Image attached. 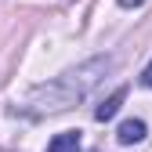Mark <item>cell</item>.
I'll use <instances>...</instances> for the list:
<instances>
[{
	"label": "cell",
	"instance_id": "obj_5",
	"mask_svg": "<svg viewBox=\"0 0 152 152\" xmlns=\"http://www.w3.org/2000/svg\"><path fill=\"white\" fill-rule=\"evenodd\" d=\"M141 87H148V91H152V62L141 69Z\"/></svg>",
	"mask_w": 152,
	"mask_h": 152
},
{
	"label": "cell",
	"instance_id": "obj_2",
	"mask_svg": "<svg viewBox=\"0 0 152 152\" xmlns=\"http://www.w3.org/2000/svg\"><path fill=\"white\" fill-rule=\"evenodd\" d=\"M145 134H148L145 120H123L120 130H116V141L120 145H138V141H145Z\"/></svg>",
	"mask_w": 152,
	"mask_h": 152
},
{
	"label": "cell",
	"instance_id": "obj_4",
	"mask_svg": "<svg viewBox=\"0 0 152 152\" xmlns=\"http://www.w3.org/2000/svg\"><path fill=\"white\" fill-rule=\"evenodd\" d=\"M47 152H80V130H62L47 141Z\"/></svg>",
	"mask_w": 152,
	"mask_h": 152
},
{
	"label": "cell",
	"instance_id": "obj_3",
	"mask_svg": "<svg viewBox=\"0 0 152 152\" xmlns=\"http://www.w3.org/2000/svg\"><path fill=\"white\" fill-rule=\"evenodd\" d=\"M123 98H127V87H116V91H112L109 98H105V102L98 105V109H94V120H98V123H109V120H112V116L120 112Z\"/></svg>",
	"mask_w": 152,
	"mask_h": 152
},
{
	"label": "cell",
	"instance_id": "obj_6",
	"mask_svg": "<svg viewBox=\"0 0 152 152\" xmlns=\"http://www.w3.org/2000/svg\"><path fill=\"white\" fill-rule=\"evenodd\" d=\"M120 7H141V4H148V0H116Z\"/></svg>",
	"mask_w": 152,
	"mask_h": 152
},
{
	"label": "cell",
	"instance_id": "obj_1",
	"mask_svg": "<svg viewBox=\"0 0 152 152\" xmlns=\"http://www.w3.org/2000/svg\"><path fill=\"white\" fill-rule=\"evenodd\" d=\"M112 65H116L112 54H94V58L58 72L54 80H44V83L29 87V94L22 98L18 109H22L26 116H33V120H47V116H58V112H69L72 105H80L87 94L105 80V72Z\"/></svg>",
	"mask_w": 152,
	"mask_h": 152
}]
</instances>
